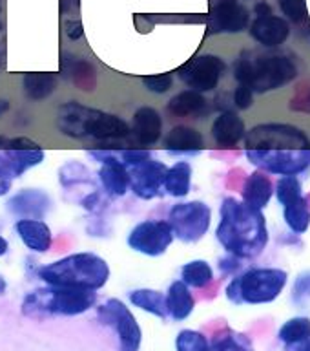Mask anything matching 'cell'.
Listing matches in <instances>:
<instances>
[{"label": "cell", "mask_w": 310, "mask_h": 351, "mask_svg": "<svg viewBox=\"0 0 310 351\" xmlns=\"http://www.w3.org/2000/svg\"><path fill=\"white\" fill-rule=\"evenodd\" d=\"M245 156L268 174L300 176L310 169V137L300 126L261 123L246 132Z\"/></svg>", "instance_id": "1"}, {"label": "cell", "mask_w": 310, "mask_h": 351, "mask_svg": "<svg viewBox=\"0 0 310 351\" xmlns=\"http://www.w3.org/2000/svg\"><path fill=\"white\" fill-rule=\"evenodd\" d=\"M216 238L224 251L241 260L256 258L268 245L267 219L261 210L250 208L243 199L224 197Z\"/></svg>", "instance_id": "2"}, {"label": "cell", "mask_w": 310, "mask_h": 351, "mask_svg": "<svg viewBox=\"0 0 310 351\" xmlns=\"http://www.w3.org/2000/svg\"><path fill=\"white\" fill-rule=\"evenodd\" d=\"M38 278L57 287H81L97 291L109 278V265L95 252H75L37 271Z\"/></svg>", "instance_id": "3"}, {"label": "cell", "mask_w": 310, "mask_h": 351, "mask_svg": "<svg viewBox=\"0 0 310 351\" xmlns=\"http://www.w3.org/2000/svg\"><path fill=\"white\" fill-rule=\"evenodd\" d=\"M298 77V66L285 55H259L252 59L243 53L234 64V79L256 93L272 92L287 86Z\"/></svg>", "instance_id": "4"}, {"label": "cell", "mask_w": 310, "mask_h": 351, "mask_svg": "<svg viewBox=\"0 0 310 351\" xmlns=\"http://www.w3.org/2000/svg\"><path fill=\"white\" fill-rule=\"evenodd\" d=\"M97 304V293L81 287H57L48 285L37 289L24 298L22 311L27 317L38 315H62V317H77L92 309Z\"/></svg>", "instance_id": "5"}, {"label": "cell", "mask_w": 310, "mask_h": 351, "mask_svg": "<svg viewBox=\"0 0 310 351\" xmlns=\"http://www.w3.org/2000/svg\"><path fill=\"white\" fill-rule=\"evenodd\" d=\"M289 273L278 267H257L246 271L227 285V298L235 306L241 304H270L281 295Z\"/></svg>", "instance_id": "6"}, {"label": "cell", "mask_w": 310, "mask_h": 351, "mask_svg": "<svg viewBox=\"0 0 310 351\" xmlns=\"http://www.w3.org/2000/svg\"><path fill=\"white\" fill-rule=\"evenodd\" d=\"M174 236L183 243H197L212 225V208L201 199L175 203L168 213Z\"/></svg>", "instance_id": "7"}, {"label": "cell", "mask_w": 310, "mask_h": 351, "mask_svg": "<svg viewBox=\"0 0 310 351\" xmlns=\"http://www.w3.org/2000/svg\"><path fill=\"white\" fill-rule=\"evenodd\" d=\"M276 197L283 208V219L290 232L305 234L310 227V205L303 196L300 180L296 176H281L276 185Z\"/></svg>", "instance_id": "8"}, {"label": "cell", "mask_w": 310, "mask_h": 351, "mask_svg": "<svg viewBox=\"0 0 310 351\" xmlns=\"http://www.w3.org/2000/svg\"><path fill=\"white\" fill-rule=\"evenodd\" d=\"M97 317L104 326H109L117 333L119 351H139L142 340L141 326L125 302L109 298L99 306Z\"/></svg>", "instance_id": "9"}, {"label": "cell", "mask_w": 310, "mask_h": 351, "mask_svg": "<svg viewBox=\"0 0 310 351\" xmlns=\"http://www.w3.org/2000/svg\"><path fill=\"white\" fill-rule=\"evenodd\" d=\"M172 225L164 219H144L130 230L128 234V247L131 251L141 252L144 256H161L168 251L174 241Z\"/></svg>", "instance_id": "10"}, {"label": "cell", "mask_w": 310, "mask_h": 351, "mask_svg": "<svg viewBox=\"0 0 310 351\" xmlns=\"http://www.w3.org/2000/svg\"><path fill=\"white\" fill-rule=\"evenodd\" d=\"M227 70L224 60L218 55L203 53L181 66L177 75L186 86L196 92H212L218 88Z\"/></svg>", "instance_id": "11"}, {"label": "cell", "mask_w": 310, "mask_h": 351, "mask_svg": "<svg viewBox=\"0 0 310 351\" xmlns=\"http://www.w3.org/2000/svg\"><path fill=\"white\" fill-rule=\"evenodd\" d=\"M168 167L159 159H148L130 169V191L141 199H153L161 194Z\"/></svg>", "instance_id": "12"}, {"label": "cell", "mask_w": 310, "mask_h": 351, "mask_svg": "<svg viewBox=\"0 0 310 351\" xmlns=\"http://www.w3.org/2000/svg\"><path fill=\"white\" fill-rule=\"evenodd\" d=\"M51 207L53 199L42 189H22L5 203V208L18 219H44Z\"/></svg>", "instance_id": "13"}, {"label": "cell", "mask_w": 310, "mask_h": 351, "mask_svg": "<svg viewBox=\"0 0 310 351\" xmlns=\"http://www.w3.org/2000/svg\"><path fill=\"white\" fill-rule=\"evenodd\" d=\"M248 27V11L237 0H219L208 15L210 33H241Z\"/></svg>", "instance_id": "14"}, {"label": "cell", "mask_w": 310, "mask_h": 351, "mask_svg": "<svg viewBox=\"0 0 310 351\" xmlns=\"http://www.w3.org/2000/svg\"><path fill=\"white\" fill-rule=\"evenodd\" d=\"M95 112V108L84 106L77 101L64 103L57 112V128L62 136L71 139H86L88 123L92 121Z\"/></svg>", "instance_id": "15"}, {"label": "cell", "mask_w": 310, "mask_h": 351, "mask_svg": "<svg viewBox=\"0 0 310 351\" xmlns=\"http://www.w3.org/2000/svg\"><path fill=\"white\" fill-rule=\"evenodd\" d=\"M131 136V126L126 123L125 119H120L119 115L106 114L97 110L93 114L92 121L88 123L86 137L97 139V141H104L106 145H112L114 141L119 139H126Z\"/></svg>", "instance_id": "16"}, {"label": "cell", "mask_w": 310, "mask_h": 351, "mask_svg": "<svg viewBox=\"0 0 310 351\" xmlns=\"http://www.w3.org/2000/svg\"><path fill=\"white\" fill-rule=\"evenodd\" d=\"M163 148L170 156H197L205 150V139L196 128L177 125L164 136Z\"/></svg>", "instance_id": "17"}, {"label": "cell", "mask_w": 310, "mask_h": 351, "mask_svg": "<svg viewBox=\"0 0 310 351\" xmlns=\"http://www.w3.org/2000/svg\"><path fill=\"white\" fill-rule=\"evenodd\" d=\"M163 134V117L152 106H141L131 119V136L141 147H152Z\"/></svg>", "instance_id": "18"}, {"label": "cell", "mask_w": 310, "mask_h": 351, "mask_svg": "<svg viewBox=\"0 0 310 351\" xmlns=\"http://www.w3.org/2000/svg\"><path fill=\"white\" fill-rule=\"evenodd\" d=\"M210 132H212L214 143L219 148H235L241 139L246 136L245 123L232 110H223L214 119Z\"/></svg>", "instance_id": "19"}, {"label": "cell", "mask_w": 310, "mask_h": 351, "mask_svg": "<svg viewBox=\"0 0 310 351\" xmlns=\"http://www.w3.org/2000/svg\"><path fill=\"white\" fill-rule=\"evenodd\" d=\"M250 35L261 46L276 48V46H281L289 38L290 26L289 22L281 19V16H257L256 21L250 24Z\"/></svg>", "instance_id": "20"}, {"label": "cell", "mask_w": 310, "mask_h": 351, "mask_svg": "<svg viewBox=\"0 0 310 351\" xmlns=\"http://www.w3.org/2000/svg\"><path fill=\"white\" fill-rule=\"evenodd\" d=\"M15 232L29 251L38 254L48 252L53 243V232L42 219H18L15 223Z\"/></svg>", "instance_id": "21"}, {"label": "cell", "mask_w": 310, "mask_h": 351, "mask_svg": "<svg viewBox=\"0 0 310 351\" xmlns=\"http://www.w3.org/2000/svg\"><path fill=\"white\" fill-rule=\"evenodd\" d=\"M274 192L276 191H274L272 180H270L268 172L257 169L256 172H252L246 178L245 186L241 191V197H243V202L250 208L263 210L270 203V199H272Z\"/></svg>", "instance_id": "22"}, {"label": "cell", "mask_w": 310, "mask_h": 351, "mask_svg": "<svg viewBox=\"0 0 310 351\" xmlns=\"http://www.w3.org/2000/svg\"><path fill=\"white\" fill-rule=\"evenodd\" d=\"M60 71L66 79H70L82 92H93L97 84V71L88 60L81 57H73L70 53L62 55L60 59Z\"/></svg>", "instance_id": "23"}, {"label": "cell", "mask_w": 310, "mask_h": 351, "mask_svg": "<svg viewBox=\"0 0 310 351\" xmlns=\"http://www.w3.org/2000/svg\"><path fill=\"white\" fill-rule=\"evenodd\" d=\"M166 108L175 117H192L201 119L208 114V101L203 97L201 92L196 90H185L170 99Z\"/></svg>", "instance_id": "24"}, {"label": "cell", "mask_w": 310, "mask_h": 351, "mask_svg": "<svg viewBox=\"0 0 310 351\" xmlns=\"http://www.w3.org/2000/svg\"><path fill=\"white\" fill-rule=\"evenodd\" d=\"M166 306H168V315L175 322H183L190 317L196 300L190 293V287L183 282V280H175L168 287L166 293Z\"/></svg>", "instance_id": "25"}, {"label": "cell", "mask_w": 310, "mask_h": 351, "mask_svg": "<svg viewBox=\"0 0 310 351\" xmlns=\"http://www.w3.org/2000/svg\"><path fill=\"white\" fill-rule=\"evenodd\" d=\"M192 165L188 161H175L168 167L166 180H164V192L172 197H186L192 189Z\"/></svg>", "instance_id": "26"}, {"label": "cell", "mask_w": 310, "mask_h": 351, "mask_svg": "<svg viewBox=\"0 0 310 351\" xmlns=\"http://www.w3.org/2000/svg\"><path fill=\"white\" fill-rule=\"evenodd\" d=\"M59 79L55 73H24L22 77V92L31 101H42L55 93Z\"/></svg>", "instance_id": "27"}, {"label": "cell", "mask_w": 310, "mask_h": 351, "mask_svg": "<svg viewBox=\"0 0 310 351\" xmlns=\"http://www.w3.org/2000/svg\"><path fill=\"white\" fill-rule=\"evenodd\" d=\"M130 302L142 311L155 315L159 318L168 317V306H166V295L155 289H135L128 295Z\"/></svg>", "instance_id": "28"}, {"label": "cell", "mask_w": 310, "mask_h": 351, "mask_svg": "<svg viewBox=\"0 0 310 351\" xmlns=\"http://www.w3.org/2000/svg\"><path fill=\"white\" fill-rule=\"evenodd\" d=\"M181 280L185 282L188 287L194 289H203L208 284H212L214 280V269L207 260H192L181 267Z\"/></svg>", "instance_id": "29"}, {"label": "cell", "mask_w": 310, "mask_h": 351, "mask_svg": "<svg viewBox=\"0 0 310 351\" xmlns=\"http://www.w3.org/2000/svg\"><path fill=\"white\" fill-rule=\"evenodd\" d=\"M279 340L287 346L301 344L310 339V318L307 317H294L279 328L278 331Z\"/></svg>", "instance_id": "30"}, {"label": "cell", "mask_w": 310, "mask_h": 351, "mask_svg": "<svg viewBox=\"0 0 310 351\" xmlns=\"http://www.w3.org/2000/svg\"><path fill=\"white\" fill-rule=\"evenodd\" d=\"M59 181L60 185L66 186V189H70V186L73 185L90 183V181H92V174H90V170H88L82 163H79V161H70V163H66L60 167Z\"/></svg>", "instance_id": "31"}, {"label": "cell", "mask_w": 310, "mask_h": 351, "mask_svg": "<svg viewBox=\"0 0 310 351\" xmlns=\"http://www.w3.org/2000/svg\"><path fill=\"white\" fill-rule=\"evenodd\" d=\"M175 350L177 351H212V344L199 331L194 329H183L175 339Z\"/></svg>", "instance_id": "32"}, {"label": "cell", "mask_w": 310, "mask_h": 351, "mask_svg": "<svg viewBox=\"0 0 310 351\" xmlns=\"http://www.w3.org/2000/svg\"><path fill=\"white\" fill-rule=\"evenodd\" d=\"M212 351H252V346L243 335L224 331L219 333L212 344Z\"/></svg>", "instance_id": "33"}, {"label": "cell", "mask_w": 310, "mask_h": 351, "mask_svg": "<svg viewBox=\"0 0 310 351\" xmlns=\"http://www.w3.org/2000/svg\"><path fill=\"white\" fill-rule=\"evenodd\" d=\"M279 8L283 11V15L290 19L296 24L307 21L309 10H307V0H279Z\"/></svg>", "instance_id": "34"}, {"label": "cell", "mask_w": 310, "mask_h": 351, "mask_svg": "<svg viewBox=\"0 0 310 351\" xmlns=\"http://www.w3.org/2000/svg\"><path fill=\"white\" fill-rule=\"evenodd\" d=\"M117 156H119L120 163L130 169L152 159V152L148 148H117Z\"/></svg>", "instance_id": "35"}, {"label": "cell", "mask_w": 310, "mask_h": 351, "mask_svg": "<svg viewBox=\"0 0 310 351\" xmlns=\"http://www.w3.org/2000/svg\"><path fill=\"white\" fill-rule=\"evenodd\" d=\"M142 84H144V88H146L148 92L163 95V93L170 92V88L174 86V75H172V73L146 75V77H142Z\"/></svg>", "instance_id": "36"}, {"label": "cell", "mask_w": 310, "mask_h": 351, "mask_svg": "<svg viewBox=\"0 0 310 351\" xmlns=\"http://www.w3.org/2000/svg\"><path fill=\"white\" fill-rule=\"evenodd\" d=\"M232 103L237 110H248L254 104V90L245 84H237L234 95H232Z\"/></svg>", "instance_id": "37"}, {"label": "cell", "mask_w": 310, "mask_h": 351, "mask_svg": "<svg viewBox=\"0 0 310 351\" xmlns=\"http://www.w3.org/2000/svg\"><path fill=\"white\" fill-rule=\"evenodd\" d=\"M292 293H294V300L300 302V304L303 302V298L310 296V273L309 271H307V273H301L300 276H298Z\"/></svg>", "instance_id": "38"}, {"label": "cell", "mask_w": 310, "mask_h": 351, "mask_svg": "<svg viewBox=\"0 0 310 351\" xmlns=\"http://www.w3.org/2000/svg\"><path fill=\"white\" fill-rule=\"evenodd\" d=\"M240 260L241 258L227 252V256L219 260V271H223V273H234V271H237L241 267Z\"/></svg>", "instance_id": "39"}, {"label": "cell", "mask_w": 310, "mask_h": 351, "mask_svg": "<svg viewBox=\"0 0 310 351\" xmlns=\"http://www.w3.org/2000/svg\"><path fill=\"white\" fill-rule=\"evenodd\" d=\"M81 205L86 208V210H90V213H97L99 208H101V205H103V197H101V194L95 191L92 192V194H88V196L81 202Z\"/></svg>", "instance_id": "40"}, {"label": "cell", "mask_w": 310, "mask_h": 351, "mask_svg": "<svg viewBox=\"0 0 310 351\" xmlns=\"http://www.w3.org/2000/svg\"><path fill=\"white\" fill-rule=\"evenodd\" d=\"M82 22L81 21H66V35L71 38V40H79L82 37Z\"/></svg>", "instance_id": "41"}, {"label": "cell", "mask_w": 310, "mask_h": 351, "mask_svg": "<svg viewBox=\"0 0 310 351\" xmlns=\"http://www.w3.org/2000/svg\"><path fill=\"white\" fill-rule=\"evenodd\" d=\"M11 178H4V176H0V196H5L8 192L11 191Z\"/></svg>", "instance_id": "42"}, {"label": "cell", "mask_w": 310, "mask_h": 351, "mask_svg": "<svg viewBox=\"0 0 310 351\" xmlns=\"http://www.w3.org/2000/svg\"><path fill=\"white\" fill-rule=\"evenodd\" d=\"M256 15L257 16H268L272 15V8L268 4H265V2H261V4L256 5Z\"/></svg>", "instance_id": "43"}, {"label": "cell", "mask_w": 310, "mask_h": 351, "mask_svg": "<svg viewBox=\"0 0 310 351\" xmlns=\"http://www.w3.org/2000/svg\"><path fill=\"white\" fill-rule=\"evenodd\" d=\"M8 251H10V243H8V240H5L4 236H0V258L4 256Z\"/></svg>", "instance_id": "44"}, {"label": "cell", "mask_w": 310, "mask_h": 351, "mask_svg": "<svg viewBox=\"0 0 310 351\" xmlns=\"http://www.w3.org/2000/svg\"><path fill=\"white\" fill-rule=\"evenodd\" d=\"M290 348H294L292 351H310V339L305 340V342H301V344L290 346Z\"/></svg>", "instance_id": "45"}, {"label": "cell", "mask_w": 310, "mask_h": 351, "mask_svg": "<svg viewBox=\"0 0 310 351\" xmlns=\"http://www.w3.org/2000/svg\"><path fill=\"white\" fill-rule=\"evenodd\" d=\"M11 104L10 101H5V99H0V117L5 114V112H10Z\"/></svg>", "instance_id": "46"}, {"label": "cell", "mask_w": 310, "mask_h": 351, "mask_svg": "<svg viewBox=\"0 0 310 351\" xmlns=\"http://www.w3.org/2000/svg\"><path fill=\"white\" fill-rule=\"evenodd\" d=\"M5 289H8V282H5L4 276H2V274H0V296L4 295Z\"/></svg>", "instance_id": "47"}, {"label": "cell", "mask_w": 310, "mask_h": 351, "mask_svg": "<svg viewBox=\"0 0 310 351\" xmlns=\"http://www.w3.org/2000/svg\"><path fill=\"white\" fill-rule=\"evenodd\" d=\"M75 2H77V0H75Z\"/></svg>", "instance_id": "48"}]
</instances>
